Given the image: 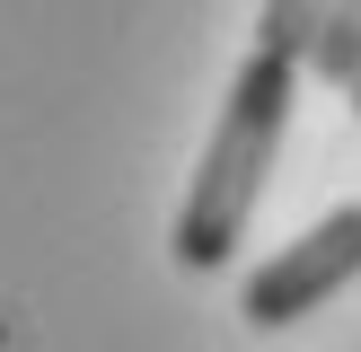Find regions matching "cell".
<instances>
[{
  "label": "cell",
  "instance_id": "1",
  "mask_svg": "<svg viewBox=\"0 0 361 352\" xmlns=\"http://www.w3.org/2000/svg\"><path fill=\"white\" fill-rule=\"evenodd\" d=\"M291 106H300V62L247 53V62L229 70L221 123H212L203 168H194V185H185V211H176V229H168V256L185 264V273H221V264L238 256L247 220H256V203H264V176H274V150H282V132H291Z\"/></svg>",
  "mask_w": 361,
  "mask_h": 352
},
{
  "label": "cell",
  "instance_id": "2",
  "mask_svg": "<svg viewBox=\"0 0 361 352\" xmlns=\"http://www.w3.org/2000/svg\"><path fill=\"white\" fill-rule=\"evenodd\" d=\"M344 282H361V203H344V211H326L317 229H300L282 256H264L256 273L238 282V317L247 326H300L309 308H326Z\"/></svg>",
  "mask_w": 361,
  "mask_h": 352
},
{
  "label": "cell",
  "instance_id": "3",
  "mask_svg": "<svg viewBox=\"0 0 361 352\" xmlns=\"http://www.w3.org/2000/svg\"><path fill=\"white\" fill-rule=\"evenodd\" d=\"M309 70L326 88H353L361 80V0H335V9H326V27H317V44H309Z\"/></svg>",
  "mask_w": 361,
  "mask_h": 352
},
{
  "label": "cell",
  "instance_id": "4",
  "mask_svg": "<svg viewBox=\"0 0 361 352\" xmlns=\"http://www.w3.org/2000/svg\"><path fill=\"white\" fill-rule=\"evenodd\" d=\"M326 9H335V0H264V18H256V53L309 62V44H317V27H326Z\"/></svg>",
  "mask_w": 361,
  "mask_h": 352
},
{
  "label": "cell",
  "instance_id": "5",
  "mask_svg": "<svg viewBox=\"0 0 361 352\" xmlns=\"http://www.w3.org/2000/svg\"><path fill=\"white\" fill-rule=\"evenodd\" d=\"M353 115H361V80H353Z\"/></svg>",
  "mask_w": 361,
  "mask_h": 352
}]
</instances>
